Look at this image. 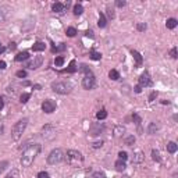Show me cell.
Wrapping results in <instances>:
<instances>
[{
  "label": "cell",
  "mask_w": 178,
  "mask_h": 178,
  "mask_svg": "<svg viewBox=\"0 0 178 178\" xmlns=\"http://www.w3.org/2000/svg\"><path fill=\"white\" fill-rule=\"evenodd\" d=\"M41 145H31L29 147H26L25 150L22 152V156H21V164L22 167H29L32 163H33V160L36 159V156L39 155V152H41Z\"/></svg>",
  "instance_id": "obj_1"
},
{
  "label": "cell",
  "mask_w": 178,
  "mask_h": 178,
  "mask_svg": "<svg viewBox=\"0 0 178 178\" xmlns=\"http://www.w3.org/2000/svg\"><path fill=\"white\" fill-rule=\"evenodd\" d=\"M64 159H66L68 164L73 166V167H79V166L84 163V156H82V153L78 152V150H74V149L67 150Z\"/></svg>",
  "instance_id": "obj_2"
},
{
  "label": "cell",
  "mask_w": 178,
  "mask_h": 178,
  "mask_svg": "<svg viewBox=\"0 0 178 178\" xmlns=\"http://www.w3.org/2000/svg\"><path fill=\"white\" fill-rule=\"evenodd\" d=\"M26 125H28V118H22V120L17 121L14 127H13V131H11V138L14 139V141H18L20 138L22 136L24 131H25Z\"/></svg>",
  "instance_id": "obj_3"
},
{
  "label": "cell",
  "mask_w": 178,
  "mask_h": 178,
  "mask_svg": "<svg viewBox=\"0 0 178 178\" xmlns=\"http://www.w3.org/2000/svg\"><path fill=\"white\" fill-rule=\"evenodd\" d=\"M52 89L53 92L58 95H67L73 90V85L67 81H56V82H52Z\"/></svg>",
  "instance_id": "obj_4"
},
{
  "label": "cell",
  "mask_w": 178,
  "mask_h": 178,
  "mask_svg": "<svg viewBox=\"0 0 178 178\" xmlns=\"http://www.w3.org/2000/svg\"><path fill=\"white\" fill-rule=\"evenodd\" d=\"M64 152L63 149H53L52 152L49 153V156H47V163L49 164H52V166H54V164H58V163H61L64 160Z\"/></svg>",
  "instance_id": "obj_5"
},
{
  "label": "cell",
  "mask_w": 178,
  "mask_h": 178,
  "mask_svg": "<svg viewBox=\"0 0 178 178\" xmlns=\"http://www.w3.org/2000/svg\"><path fill=\"white\" fill-rule=\"evenodd\" d=\"M82 86H84V89H88V90H90V89H93L96 86V78H95L93 74L85 75L84 79H82Z\"/></svg>",
  "instance_id": "obj_6"
},
{
  "label": "cell",
  "mask_w": 178,
  "mask_h": 178,
  "mask_svg": "<svg viewBox=\"0 0 178 178\" xmlns=\"http://www.w3.org/2000/svg\"><path fill=\"white\" fill-rule=\"evenodd\" d=\"M42 136L45 139H47V141H52L53 138L56 136V128L53 125H50V124L45 125L42 128Z\"/></svg>",
  "instance_id": "obj_7"
},
{
  "label": "cell",
  "mask_w": 178,
  "mask_h": 178,
  "mask_svg": "<svg viewBox=\"0 0 178 178\" xmlns=\"http://www.w3.org/2000/svg\"><path fill=\"white\" fill-rule=\"evenodd\" d=\"M42 110L45 111V113H47V114L53 113V111L56 110V102L52 99H46L42 103Z\"/></svg>",
  "instance_id": "obj_8"
},
{
  "label": "cell",
  "mask_w": 178,
  "mask_h": 178,
  "mask_svg": "<svg viewBox=\"0 0 178 178\" xmlns=\"http://www.w3.org/2000/svg\"><path fill=\"white\" fill-rule=\"evenodd\" d=\"M139 85H141L142 88H143V86L146 88V86H152L153 85V81H152V78H150V75H149L147 71H145V73L139 77Z\"/></svg>",
  "instance_id": "obj_9"
},
{
  "label": "cell",
  "mask_w": 178,
  "mask_h": 178,
  "mask_svg": "<svg viewBox=\"0 0 178 178\" xmlns=\"http://www.w3.org/2000/svg\"><path fill=\"white\" fill-rule=\"evenodd\" d=\"M42 63H43L42 56H36V57H33V60H31L29 63L26 64V67L31 68V70H36V68H39L42 66Z\"/></svg>",
  "instance_id": "obj_10"
},
{
  "label": "cell",
  "mask_w": 178,
  "mask_h": 178,
  "mask_svg": "<svg viewBox=\"0 0 178 178\" xmlns=\"http://www.w3.org/2000/svg\"><path fill=\"white\" fill-rule=\"evenodd\" d=\"M143 160H145V155H143V152H142V150H135L131 162L134 163V164H139V163H142Z\"/></svg>",
  "instance_id": "obj_11"
},
{
  "label": "cell",
  "mask_w": 178,
  "mask_h": 178,
  "mask_svg": "<svg viewBox=\"0 0 178 178\" xmlns=\"http://www.w3.org/2000/svg\"><path fill=\"white\" fill-rule=\"evenodd\" d=\"M52 10L54 11V13H57V14H63L64 11H66V7H64L63 3H54V4L52 6Z\"/></svg>",
  "instance_id": "obj_12"
},
{
  "label": "cell",
  "mask_w": 178,
  "mask_h": 178,
  "mask_svg": "<svg viewBox=\"0 0 178 178\" xmlns=\"http://www.w3.org/2000/svg\"><path fill=\"white\" fill-rule=\"evenodd\" d=\"M124 134H125V127H122V125L114 127V136L115 138H121Z\"/></svg>",
  "instance_id": "obj_13"
},
{
  "label": "cell",
  "mask_w": 178,
  "mask_h": 178,
  "mask_svg": "<svg viewBox=\"0 0 178 178\" xmlns=\"http://www.w3.org/2000/svg\"><path fill=\"white\" fill-rule=\"evenodd\" d=\"M131 54H132V57L135 58L136 66L139 67V66H141V64H142V61H143V58H142L141 53H139V52H136V50H131Z\"/></svg>",
  "instance_id": "obj_14"
},
{
  "label": "cell",
  "mask_w": 178,
  "mask_h": 178,
  "mask_svg": "<svg viewBox=\"0 0 178 178\" xmlns=\"http://www.w3.org/2000/svg\"><path fill=\"white\" fill-rule=\"evenodd\" d=\"M114 167H115V170H117V171L122 173V171L127 168V164H125V162H124V160H117V162H115V164H114Z\"/></svg>",
  "instance_id": "obj_15"
},
{
  "label": "cell",
  "mask_w": 178,
  "mask_h": 178,
  "mask_svg": "<svg viewBox=\"0 0 178 178\" xmlns=\"http://www.w3.org/2000/svg\"><path fill=\"white\" fill-rule=\"evenodd\" d=\"M45 49H46V45L43 42H36L33 46H32V50H33V52H43Z\"/></svg>",
  "instance_id": "obj_16"
},
{
  "label": "cell",
  "mask_w": 178,
  "mask_h": 178,
  "mask_svg": "<svg viewBox=\"0 0 178 178\" xmlns=\"http://www.w3.org/2000/svg\"><path fill=\"white\" fill-rule=\"evenodd\" d=\"M28 57H29V53H28V52L18 53V54L16 56V61H18V63H20V61H24V60H26Z\"/></svg>",
  "instance_id": "obj_17"
},
{
  "label": "cell",
  "mask_w": 178,
  "mask_h": 178,
  "mask_svg": "<svg viewBox=\"0 0 178 178\" xmlns=\"http://www.w3.org/2000/svg\"><path fill=\"white\" fill-rule=\"evenodd\" d=\"M177 20H175V18H168L167 20V22H166V26H167L168 29H174V28H175V26H177Z\"/></svg>",
  "instance_id": "obj_18"
},
{
  "label": "cell",
  "mask_w": 178,
  "mask_h": 178,
  "mask_svg": "<svg viewBox=\"0 0 178 178\" xmlns=\"http://www.w3.org/2000/svg\"><path fill=\"white\" fill-rule=\"evenodd\" d=\"M157 130H159V125H156V122H150L149 127H147V134L153 135V134H156Z\"/></svg>",
  "instance_id": "obj_19"
},
{
  "label": "cell",
  "mask_w": 178,
  "mask_h": 178,
  "mask_svg": "<svg viewBox=\"0 0 178 178\" xmlns=\"http://www.w3.org/2000/svg\"><path fill=\"white\" fill-rule=\"evenodd\" d=\"M106 24H107V21H106V17L103 13H99V21H98V25L100 26V28H105Z\"/></svg>",
  "instance_id": "obj_20"
},
{
  "label": "cell",
  "mask_w": 178,
  "mask_h": 178,
  "mask_svg": "<svg viewBox=\"0 0 178 178\" xmlns=\"http://www.w3.org/2000/svg\"><path fill=\"white\" fill-rule=\"evenodd\" d=\"M177 149H178V146H177V143H175V142H168V143H167V150L170 153H175V152H177Z\"/></svg>",
  "instance_id": "obj_21"
},
{
  "label": "cell",
  "mask_w": 178,
  "mask_h": 178,
  "mask_svg": "<svg viewBox=\"0 0 178 178\" xmlns=\"http://www.w3.org/2000/svg\"><path fill=\"white\" fill-rule=\"evenodd\" d=\"M109 77H110V79H113V81H117V79H120V74H118L117 70H111L110 73H109Z\"/></svg>",
  "instance_id": "obj_22"
},
{
  "label": "cell",
  "mask_w": 178,
  "mask_h": 178,
  "mask_svg": "<svg viewBox=\"0 0 178 178\" xmlns=\"http://www.w3.org/2000/svg\"><path fill=\"white\" fill-rule=\"evenodd\" d=\"M82 13H84V7H82V6L81 4L74 6V14H75V16H81Z\"/></svg>",
  "instance_id": "obj_23"
},
{
  "label": "cell",
  "mask_w": 178,
  "mask_h": 178,
  "mask_svg": "<svg viewBox=\"0 0 178 178\" xmlns=\"http://www.w3.org/2000/svg\"><path fill=\"white\" fill-rule=\"evenodd\" d=\"M152 159L155 162H162V157H160V152L156 150V149H153L152 150Z\"/></svg>",
  "instance_id": "obj_24"
},
{
  "label": "cell",
  "mask_w": 178,
  "mask_h": 178,
  "mask_svg": "<svg viewBox=\"0 0 178 178\" xmlns=\"http://www.w3.org/2000/svg\"><path fill=\"white\" fill-rule=\"evenodd\" d=\"M135 143V136L134 135H130L125 138V145H128V146H132Z\"/></svg>",
  "instance_id": "obj_25"
},
{
  "label": "cell",
  "mask_w": 178,
  "mask_h": 178,
  "mask_svg": "<svg viewBox=\"0 0 178 178\" xmlns=\"http://www.w3.org/2000/svg\"><path fill=\"white\" fill-rule=\"evenodd\" d=\"M106 117H107V111L106 110H100V111H98V114H96V118H98V120H105Z\"/></svg>",
  "instance_id": "obj_26"
},
{
  "label": "cell",
  "mask_w": 178,
  "mask_h": 178,
  "mask_svg": "<svg viewBox=\"0 0 178 178\" xmlns=\"http://www.w3.org/2000/svg\"><path fill=\"white\" fill-rule=\"evenodd\" d=\"M77 35V29L75 28H73V26H70V28H67V36L70 38H73Z\"/></svg>",
  "instance_id": "obj_27"
},
{
  "label": "cell",
  "mask_w": 178,
  "mask_h": 178,
  "mask_svg": "<svg viewBox=\"0 0 178 178\" xmlns=\"http://www.w3.org/2000/svg\"><path fill=\"white\" fill-rule=\"evenodd\" d=\"M75 71H77V67H75V61H71V63H70V66H68V68H67V73H75Z\"/></svg>",
  "instance_id": "obj_28"
},
{
  "label": "cell",
  "mask_w": 178,
  "mask_h": 178,
  "mask_svg": "<svg viewBox=\"0 0 178 178\" xmlns=\"http://www.w3.org/2000/svg\"><path fill=\"white\" fill-rule=\"evenodd\" d=\"M89 56H90V58H92V60H100V58H102V54H100V53H98V52H93V50L90 52V54H89Z\"/></svg>",
  "instance_id": "obj_29"
},
{
  "label": "cell",
  "mask_w": 178,
  "mask_h": 178,
  "mask_svg": "<svg viewBox=\"0 0 178 178\" xmlns=\"http://www.w3.org/2000/svg\"><path fill=\"white\" fill-rule=\"evenodd\" d=\"M54 64L57 66V67H61L64 64V57H61V56H58V57L54 58Z\"/></svg>",
  "instance_id": "obj_30"
},
{
  "label": "cell",
  "mask_w": 178,
  "mask_h": 178,
  "mask_svg": "<svg viewBox=\"0 0 178 178\" xmlns=\"http://www.w3.org/2000/svg\"><path fill=\"white\" fill-rule=\"evenodd\" d=\"M79 70H81V71H82V73H84L85 75H88V74H92V71L89 70V67H88V66H86V64H82Z\"/></svg>",
  "instance_id": "obj_31"
},
{
  "label": "cell",
  "mask_w": 178,
  "mask_h": 178,
  "mask_svg": "<svg viewBox=\"0 0 178 178\" xmlns=\"http://www.w3.org/2000/svg\"><path fill=\"white\" fill-rule=\"evenodd\" d=\"M102 130H103V127H92L90 132H92V135H98V134H100Z\"/></svg>",
  "instance_id": "obj_32"
},
{
  "label": "cell",
  "mask_w": 178,
  "mask_h": 178,
  "mask_svg": "<svg viewBox=\"0 0 178 178\" xmlns=\"http://www.w3.org/2000/svg\"><path fill=\"white\" fill-rule=\"evenodd\" d=\"M29 98H31V95H29V93H22V95H21V98H20V99H21V102H22V103H26V102L29 100Z\"/></svg>",
  "instance_id": "obj_33"
},
{
  "label": "cell",
  "mask_w": 178,
  "mask_h": 178,
  "mask_svg": "<svg viewBox=\"0 0 178 178\" xmlns=\"http://www.w3.org/2000/svg\"><path fill=\"white\" fill-rule=\"evenodd\" d=\"M92 178H106V175H105V173H102V171H96V173H93Z\"/></svg>",
  "instance_id": "obj_34"
},
{
  "label": "cell",
  "mask_w": 178,
  "mask_h": 178,
  "mask_svg": "<svg viewBox=\"0 0 178 178\" xmlns=\"http://www.w3.org/2000/svg\"><path fill=\"white\" fill-rule=\"evenodd\" d=\"M132 120H134V121H135V124H136V125H141V117H139V115H138V114H134V115H132Z\"/></svg>",
  "instance_id": "obj_35"
},
{
  "label": "cell",
  "mask_w": 178,
  "mask_h": 178,
  "mask_svg": "<svg viewBox=\"0 0 178 178\" xmlns=\"http://www.w3.org/2000/svg\"><path fill=\"white\" fill-rule=\"evenodd\" d=\"M9 166V162H0V173H3Z\"/></svg>",
  "instance_id": "obj_36"
},
{
  "label": "cell",
  "mask_w": 178,
  "mask_h": 178,
  "mask_svg": "<svg viewBox=\"0 0 178 178\" xmlns=\"http://www.w3.org/2000/svg\"><path fill=\"white\" fill-rule=\"evenodd\" d=\"M17 77H18V78H25V77H26V71H24V70L17 71Z\"/></svg>",
  "instance_id": "obj_37"
},
{
  "label": "cell",
  "mask_w": 178,
  "mask_h": 178,
  "mask_svg": "<svg viewBox=\"0 0 178 178\" xmlns=\"http://www.w3.org/2000/svg\"><path fill=\"white\" fill-rule=\"evenodd\" d=\"M118 157H120V160H124L125 162L127 159H128V155H127V152H120L118 153Z\"/></svg>",
  "instance_id": "obj_38"
},
{
  "label": "cell",
  "mask_w": 178,
  "mask_h": 178,
  "mask_svg": "<svg viewBox=\"0 0 178 178\" xmlns=\"http://www.w3.org/2000/svg\"><path fill=\"white\" fill-rule=\"evenodd\" d=\"M170 56H171L173 58H177L178 57V56H177V47H173V49L170 50Z\"/></svg>",
  "instance_id": "obj_39"
},
{
  "label": "cell",
  "mask_w": 178,
  "mask_h": 178,
  "mask_svg": "<svg viewBox=\"0 0 178 178\" xmlns=\"http://www.w3.org/2000/svg\"><path fill=\"white\" fill-rule=\"evenodd\" d=\"M38 178H50V177H49V174L46 171H41V173L38 174Z\"/></svg>",
  "instance_id": "obj_40"
},
{
  "label": "cell",
  "mask_w": 178,
  "mask_h": 178,
  "mask_svg": "<svg viewBox=\"0 0 178 178\" xmlns=\"http://www.w3.org/2000/svg\"><path fill=\"white\" fill-rule=\"evenodd\" d=\"M125 4L127 3L124 1V0H117V1H115V6H117V7H124Z\"/></svg>",
  "instance_id": "obj_41"
},
{
  "label": "cell",
  "mask_w": 178,
  "mask_h": 178,
  "mask_svg": "<svg viewBox=\"0 0 178 178\" xmlns=\"http://www.w3.org/2000/svg\"><path fill=\"white\" fill-rule=\"evenodd\" d=\"M136 28H138V31H145L146 29V24H138Z\"/></svg>",
  "instance_id": "obj_42"
},
{
  "label": "cell",
  "mask_w": 178,
  "mask_h": 178,
  "mask_svg": "<svg viewBox=\"0 0 178 178\" xmlns=\"http://www.w3.org/2000/svg\"><path fill=\"white\" fill-rule=\"evenodd\" d=\"M156 98H157V92H152V93H150V96H149V102H153Z\"/></svg>",
  "instance_id": "obj_43"
},
{
  "label": "cell",
  "mask_w": 178,
  "mask_h": 178,
  "mask_svg": "<svg viewBox=\"0 0 178 178\" xmlns=\"http://www.w3.org/2000/svg\"><path fill=\"white\" fill-rule=\"evenodd\" d=\"M102 145H103V141H98L93 143V147L95 149H98V147H102Z\"/></svg>",
  "instance_id": "obj_44"
},
{
  "label": "cell",
  "mask_w": 178,
  "mask_h": 178,
  "mask_svg": "<svg viewBox=\"0 0 178 178\" xmlns=\"http://www.w3.org/2000/svg\"><path fill=\"white\" fill-rule=\"evenodd\" d=\"M107 14H109V18H111V20L114 18V11H113V10H110V9H107Z\"/></svg>",
  "instance_id": "obj_45"
},
{
  "label": "cell",
  "mask_w": 178,
  "mask_h": 178,
  "mask_svg": "<svg viewBox=\"0 0 178 178\" xmlns=\"http://www.w3.org/2000/svg\"><path fill=\"white\" fill-rule=\"evenodd\" d=\"M134 90H135L136 93H141V92H142V86H141V85H136L135 88H134Z\"/></svg>",
  "instance_id": "obj_46"
},
{
  "label": "cell",
  "mask_w": 178,
  "mask_h": 178,
  "mask_svg": "<svg viewBox=\"0 0 178 178\" xmlns=\"http://www.w3.org/2000/svg\"><path fill=\"white\" fill-rule=\"evenodd\" d=\"M6 66H7V64H6V61H0V70H4Z\"/></svg>",
  "instance_id": "obj_47"
},
{
  "label": "cell",
  "mask_w": 178,
  "mask_h": 178,
  "mask_svg": "<svg viewBox=\"0 0 178 178\" xmlns=\"http://www.w3.org/2000/svg\"><path fill=\"white\" fill-rule=\"evenodd\" d=\"M9 47H10V50H14V49L17 47V45H16L14 42H11V43H10V46H9Z\"/></svg>",
  "instance_id": "obj_48"
},
{
  "label": "cell",
  "mask_w": 178,
  "mask_h": 178,
  "mask_svg": "<svg viewBox=\"0 0 178 178\" xmlns=\"http://www.w3.org/2000/svg\"><path fill=\"white\" fill-rule=\"evenodd\" d=\"M3 106H4V100H3V98L0 96V110L3 109Z\"/></svg>",
  "instance_id": "obj_49"
},
{
  "label": "cell",
  "mask_w": 178,
  "mask_h": 178,
  "mask_svg": "<svg viewBox=\"0 0 178 178\" xmlns=\"http://www.w3.org/2000/svg\"><path fill=\"white\" fill-rule=\"evenodd\" d=\"M86 36H90V38H93V32H92V31H88V32H86Z\"/></svg>",
  "instance_id": "obj_50"
},
{
  "label": "cell",
  "mask_w": 178,
  "mask_h": 178,
  "mask_svg": "<svg viewBox=\"0 0 178 178\" xmlns=\"http://www.w3.org/2000/svg\"><path fill=\"white\" fill-rule=\"evenodd\" d=\"M1 134H3V122L0 121V135H1Z\"/></svg>",
  "instance_id": "obj_51"
},
{
  "label": "cell",
  "mask_w": 178,
  "mask_h": 178,
  "mask_svg": "<svg viewBox=\"0 0 178 178\" xmlns=\"http://www.w3.org/2000/svg\"><path fill=\"white\" fill-rule=\"evenodd\" d=\"M6 178H14V173H13V174H9V175H6Z\"/></svg>",
  "instance_id": "obj_52"
},
{
  "label": "cell",
  "mask_w": 178,
  "mask_h": 178,
  "mask_svg": "<svg viewBox=\"0 0 178 178\" xmlns=\"http://www.w3.org/2000/svg\"><path fill=\"white\" fill-rule=\"evenodd\" d=\"M4 50H6V49H4V47H3V46H1V45H0V54H1V53H3V52H4Z\"/></svg>",
  "instance_id": "obj_53"
},
{
  "label": "cell",
  "mask_w": 178,
  "mask_h": 178,
  "mask_svg": "<svg viewBox=\"0 0 178 178\" xmlns=\"http://www.w3.org/2000/svg\"><path fill=\"white\" fill-rule=\"evenodd\" d=\"M33 88H35V89H38V90H39V89L42 88V86H41V85H35V86H33Z\"/></svg>",
  "instance_id": "obj_54"
},
{
  "label": "cell",
  "mask_w": 178,
  "mask_h": 178,
  "mask_svg": "<svg viewBox=\"0 0 178 178\" xmlns=\"http://www.w3.org/2000/svg\"><path fill=\"white\" fill-rule=\"evenodd\" d=\"M122 178H130V177H122Z\"/></svg>",
  "instance_id": "obj_55"
},
{
  "label": "cell",
  "mask_w": 178,
  "mask_h": 178,
  "mask_svg": "<svg viewBox=\"0 0 178 178\" xmlns=\"http://www.w3.org/2000/svg\"><path fill=\"white\" fill-rule=\"evenodd\" d=\"M173 178H175V177H173Z\"/></svg>",
  "instance_id": "obj_56"
}]
</instances>
